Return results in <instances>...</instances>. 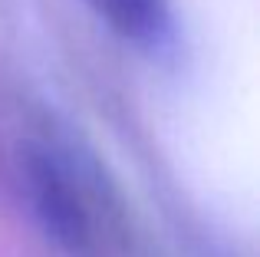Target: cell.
<instances>
[{
	"mask_svg": "<svg viewBox=\"0 0 260 257\" xmlns=\"http://www.w3.org/2000/svg\"><path fill=\"white\" fill-rule=\"evenodd\" d=\"M109 30L148 56H168L175 50V13L168 0H83Z\"/></svg>",
	"mask_w": 260,
	"mask_h": 257,
	"instance_id": "6da1fadb",
	"label": "cell"
}]
</instances>
